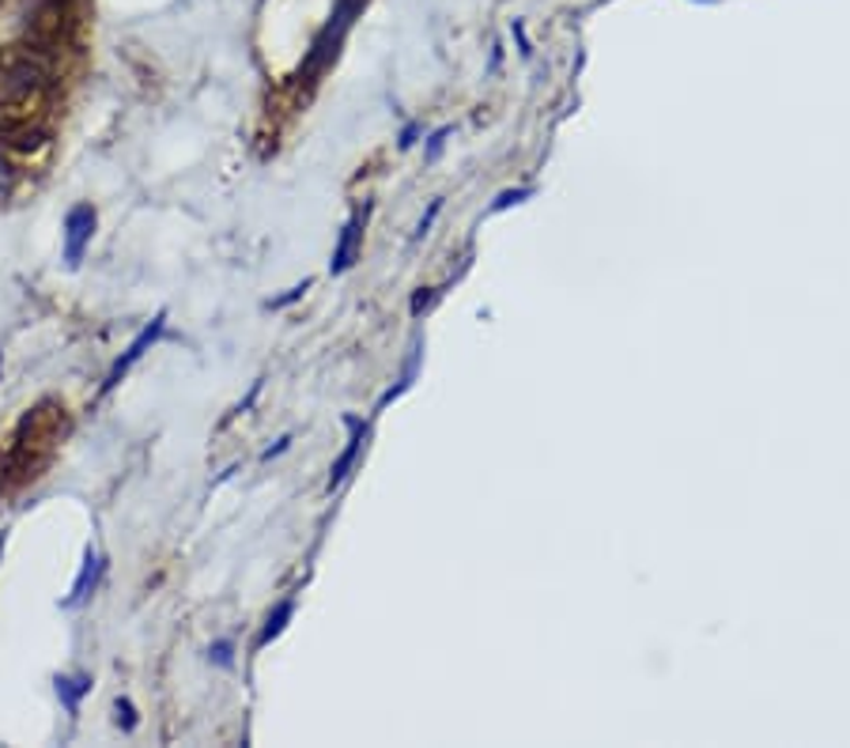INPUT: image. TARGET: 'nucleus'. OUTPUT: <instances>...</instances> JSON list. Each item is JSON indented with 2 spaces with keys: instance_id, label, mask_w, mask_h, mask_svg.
Wrapping results in <instances>:
<instances>
[{
  "instance_id": "nucleus-14",
  "label": "nucleus",
  "mask_w": 850,
  "mask_h": 748,
  "mask_svg": "<svg viewBox=\"0 0 850 748\" xmlns=\"http://www.w3.org/2000/svg\"><path fill=\"white\" fill-rule=\"evenodd\" d=\"M511 34L519 39V53H522L525 61H530V58H533V45H530V34H525V23L514 20V23H511Z\"/></svg>"
},
{
  "instance_id": "nucleus-12",
  "label": "nucleus",
  "mask_w": 850,
  "mask_h": 748,
  "mask_svg": "<svg viewBox=\"0 0 850 748\" xmlns=\"http://www.w3.org/2000/svg\"><path fill=\"white\" fill-rule=\"evenodd\" d=\"M450 133H454L450 125H442V129H436V133H431V141H428V163H436L439 155H442V147H447V136H450Z\"/></svg>"
},
{
  "instance_id": "nucleus-4",
  "label": "nucleus",
  "mask_w": 850,
  "mask_h": 748,
  "mask_svg": "<svg viewBox=\"0 0 850 748\" xmlns=\"http://www.w3.org/2000/svg\"><path fill=\"white\" fill-rule=\"evenodd\" d=\"M345 428L352 431L348 436V447H345V454H340L337 461H332V469H329V492L332 488H340L345 484V477L352 473V465H356V458H359V450H363V439H367V423L359 420V416H345Z\"/></svg>"
},
{
  "instance_id": "nucleus-9",
  "label": "nucleus",
  "mask_w": 850,
  "mask_h": 748,
  "mask_svg": "<svg viewBox=\"0 0 850 748\" xmlns=\"http://www.w3.org/2000/svg\"><path fill=\"white\" fill-rule=\"evenodd\" d=\"M16 178H20V174H16V166H12V160H8V152H0V201H4L8 193L16 189Z\"/></svg>"
},
{
  "instance_id": "nucleus-1",
  "label": "nucleus",
  "mask_w": 850,
  "mask_h": 748,
  "mask_svg": "<svg viewBox=\"0 0 850 748\" xmlns=\"http://www.w3.org/2000/svg\"><path fill=\"white\" fill-rule=\"evenodd\" d=\"M363 4H367V0H337V8H332L329 23L321 27V34L314 39L310 53H307V64H303V72H307V76H318V72L326 69L332 58H337L340 39H345V31L352 27V16H356Z\"/></svg>"
},
{
  "instance_id": "nucleus-19",
  "label": "nucleus",
  "mask_w": 850,
  "mask_h": 748,
  "mask_svg": "<svg viewBox=\"0 0 850 748\" xmlns=\"http://www.w3.org/2000/svg\"><path fill=\"white\" fill-rule=\"evenodd\" d=\"M291 447V436H284L280 442H276V447H269V450H265V454H262V461H273V458H280L284 454V450H288Z\"/></svg>"
},
{
  "instance_id": "nucleus-3",
  "label": "nucleus",
  "mask_w": 850,
  "mask_h": 748,
  "mask_svg": "<svg viewBox=\"0 0 850 748\" xmlns=\"http://www.w3.org/2000/svg\"><path fill=\"white\" fill-rule=\"evenodd\" d=\"M163 329H166V314L160 310V314H155V318L147 321V326H144L141 332H136V337H133V345H129L125 352L117 356V363L110 367V375H106V382H103V393H110V390H114V386L122 382V378H125L129 371H133V363H141L147 348H152L155 340L163 337Z\"/></svg>"
},
{
  "instance_id": "nucleus-18",
  "label": "nucleus",
  "mask_w": 850,
  "mask_h": 748,
  "mask_svg": "<svg viewBox=\"0 0 850 748\" xmlns=\"http://www.w3.org/2000/svg\"><path fill=\"white\" fill-rule=\"evenodd\" d=\"M428 303H431V288H420V291H416V295H412V318H416V314H420L423 307H428Z\"/></svg>"
},
{
  "instance_id": "nucleus-6",
  "label": "nucleus",
  "mask_w": 850,
  "mask_h": 748,
  "mask_svg": "<svg viewBox=\"0 0 850 748\" xmlns=\"http://www.w3.org/2000/svg\"><path fill=\"white\" fill-rule=\"evenodd\" d=\"M99 575H103V560H99V552H95V549H88V552H83V567H80V575H76V582H72V594L64 597V608H72V605L88 602V594H91V590H95Z\"/></svg>"
},
{
  "instance_id": "nucleus-2",
  "label": "nucleus",
  "mask_w": 850,
  "mask_h": 748,
  "mask_svg": "<svg viewBox=\"0 0 850 748\" xmlns=\"http://www.w3.org/2000/svg\"><path fill=\"white\" fill-rule=\"evenodd\" d=\"M95 224L99 216L91 205H76L64 216V265H69V269H80L83 254H88L91 238H95Z\"/></svg>"
},
{
  "instance_id": "nucleus-10",
  "label": "nucleus",
  "mask_w": 850,
  "mask_h": 748,
  "mask_svg": "<svg viewBox=\"0 0 850 748\" xmlns=\"http://www.w3.org/2000/svg\"><path fill=\"white\" fill-rule=\"evenodd\" d=\"M114 710H117V726H122L125 734H133V729H136V707L129 704V699H117Z\"/></svg>"
},
{
  "instance_id": "nucleus-15",
  "label": "nucleus",
  "mask_w": 850,
  "mask_h": 748,
  "mask_svg": "<svg viewBox=\"0 0 850 748\" xmlns=\"http://www.w3.org/2000/svg\"><path fill=\"white\" fill-rule=\"evenodd\" d=\"M208 658L216 662V665H224V669H231V643H227V639H219V643L208 650Z\"/></svg>"
},
{
  "instance_id": "nucleus-7",
  "label": "nucleus",
  "mask_w": 850,
  "mask_h": 748,
  "mask_svg": "<svg viewBox=\"0 0 850 748\" xmlns=\"http://www.w3.org/2000/svg\"><path fill=\"white\" fill-rule=\"evenodd\" d=\"M91 691V677L88 673H80V677H58V696H61V704L76 715L80 710V699L88 696Z\"/></svg>"
},
{
  "instance_id": "nucleus-5",
  "label": "nucleus",
  "mask_w": 850,
  "mask_h": 748,
  "mask_svg": "<svg viewBox=\"0 0 850 748\" xmlns=\"http://www.w3.org/2000/svg\"><path fill=\"white\" fill-rule=\"evenodd\" d=\"M363 224H367V208L363 212H352V219L345 224V230H340V243L337 249H332V262H329V273H345L352 269L356 254H359V238H363Z\"/></svg>"
},
{
  "instance_id": "nucleus-17",
  "label": "nucleus",
  "mask_w": 850,
  "mask_h": 748,
  "mask_svg": "<svg viewBox=\"0 0 850 748\" xmlns=\"http://www.w3.org/2000/svg\"><path fill=\"white\" fill-rule=\"evenodd\" d=\"M416 136H420V122H409V125L401 129V141H397V147H401V152H409V147L416 144Z\"/></svg>"
},
{
  "instance_id": "nucleus-8",
  "label": "nucleus",
  "mask_w": 850,
  "mask_h": 748,
  "mask_svg": "<svg viewBox=\"0 0 850 748\" xmlns=\"http://www.w3.org/2000/svg\"><path fill=\"white\" fill-rule=\"evenodd\" d=\"M291 616H295V602L288 597V602H280V605H276L273 613H269V621H265L262 635H257V646H269V643L276 639V635H280L284 627H288Z\"/></svg>"
},
{
  "instance_id": "nucleus-13",
  "label": "nucleus",
  "mask_w": 850,
  "mask_h": 748,
  "mask_svg": "<svg viewBox=\"0 0 850 748\" xmlns=\"http://www.w3.org/2000/svg\"><path fill=\"white\" fill-rule=\"evenodd\" d=\"M530 193H533V189H506V193H499L495 205H492V212H503V208L519 205V201H525V197H530Z\"/></svg>"
},
{
  "instance_id": "nucleus-11",
  "label": "nucleus",
  "mask_w": 850,
  "mask_h": 748,
  "mask_svg": "<svg viewBox=\"0 0 850 748\" xmlns=\"http://www.w3.org/2000/svg\"><path fill=\"white\" fill-rule=\"evenodd\" d=\"M439 212H442V197H436V201H431V208H428V216H423L420 219V224H416V243H420V238H428V230H431V224H436V219H439Z\"/></svg>"
},
{
  "instance_id": "nucleus-16",
  "label": "nucleus",
  "mask_w": 850,
  "mask_h": 748,
  "mask_svg": "<svg viewBox=\"0 0 850 748\" xmlns=\"http://www.w3.org/2000/svg\"><path fill=\"white\" fill-rule=\"evenodd\" d=\"M307 288H310V280H303L299 288H291L288 295H284V299H273V303H269V310H284V307H288V303L303 299V291H307Z\"/></svg>"
}]
</instances>
